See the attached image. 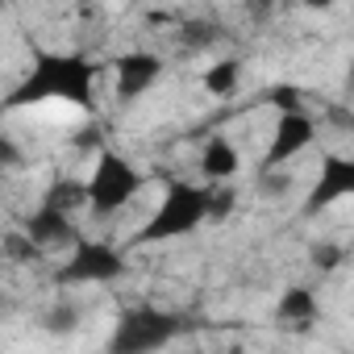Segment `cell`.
I'll list each match as a JSON object with an SVG mask.
<instances>
[{
	"label": "cell",
	"mask_w": 354,
	"mask_h": 354,
	"mask_svg": "<svg viewBox=\"0 0 354 354\" xmlns=\"http://www.w3.org/2000/svg\"><path fill=\"white\" fill-rule=\"evenodd\" d=\"M196 167H201V175H205L209 184H230V180H238V171H242V150H238L234 138L213 133V138L201 142Z\"/></svg>",
	"instance_id": "8fae6325"
},
{
	"label": "cell",
	"mask_w": 354,
	"mask_h": 354,
	"mask_svg": "<svg viewBox=\"0 0 354 354\" xmlns=\"http://www.w3.org/2000/svg\"><path fill=\"white\" fill-rule=\"evenodd\" d=\"M184 329H188V321L180 313H167V308H154V304H133L117 317L109 350L113 354H150V350L171 346Z\"/></svg>",
	"instance_id": "5b68a950"
},
{
	"label": "cell",
	"mask_w": 354,
	"mask_h": 354,
	"mask_svg": "<svg viewBox=\"0 0 354 354\" xmlns=\"http://www.w3.org/2000/svg\"><path fill=\"white\" fill-rule=\"evenodd\" d=\"M346 84L354 88V50H350V67H346Z\"/></svg>",
	"instance_id": "44dd1931"
},
{
	"label": "cell",
	"mask_w": 354,
	"mask_h": 354,
	"mask_svg": "<svg viewBox=\"0 0 354 354\" xmlns=\"http://www.w3.org/2000/svg\"><path fill=\"white\" fill-rule=\"evenodd\" d=\"M96 80H100V63L80 50H34L26 75L5 92L0 109L17 113V109H34V104H71L80 113H92Z\"/></svg>",
	"instance_id": "6da1fadb"
},
{
	"label": "cell",
	"mask_w": 354,
	"mask_h": 354,
	"mask_svg": "<svg viewBox=\"0 0 354 354\" xmlns=\"http://www.w3.org/2000/svg\"><path fill=\"white\" fill-rule=\"evenodd\" d=\"M300 5H304L308 13H329V9L337 5V0H300Z\"/></svg>",
	"instance_id": "ffe728a7"
},
{
	"label": "cell",
	"mask_w": 354,
	"mask_h": 354,
	"mask_svg": "<svg viewBox=\"0 0 354 354\" xmlns=\"http://www.w3.org/2000/svg\"><path fill=\"white\" fill-rule=\"evenodd\" d=\"M180 38H184L188 50H201L205 55V50H213L221 42V26H213L209 17H192V21H184V34Z\"/></svg>",
	"instance_id": "5bb4252c"
},
{
	"label": "cell",
	"mask_w": 354,
	"mask_h": 354,
	"mask_svg": "<svg viewBox=\"0 0 354 354\" xmlns=\"http://www.w3.org/2000/svg\"><path fill=\"white\" fill-rule=\"evenodd\" d=\"M242 5H246V13H250V17L267 21V17L275 13V5H279V0H242Z\"/></svg>",
	"instance_id": "ac0fdd59"
},
{
	"label": "cell",
	"mask_w": 354,
	"mask_h": 354,
	"mask_svg": "<svg viewBox=\"0 0 354 354\" xmlns=\"http://www.w3.org/2000/svg\"><path fill=\"white\" fill-rule=\"evenodd\" d=\"M329 121H333L337 129H346V133H354V117H350L346 109H329Z\"/></svg>",
	"instance_id": "d6986e66"
},
{
	"label": "cell",
	"mask_w": 354,
	"mask_h": 354,
	"mask_svg": "<svg viewBox=\"0 0 354 354\" xmlns=\"http://www.w3.org/2000/svg\"><path fill=\"white\" fill-rule=\"evenodd\" d=\"M167 59L154 50H125L113 59V92L121 104H138L154 92V84L162 80Z\"/></svg>",
	"instance_id": "ba28073f"
},
{
	"label": "cell",
	"mask_w": 354,
	"mask_h": 354,
	"mask_svg": "<svg viewBox=\"0 0 354 354\" xmlns=\"http://www.w3.org/2000/svg\"><path fill=\"white\" fill-rule=\"evenodd\" d=\"M308 259H313V267H317V271H337V267H346V263H350V250H346L342 242H313Z\"/></svg>",
	"instance_id": "9a60e30c"
},
{
	"label": "cell",
	"mask_w": 354,
	"mask_h": 354,
	"mask_svg": "<svg viewBox=\"0 0 354 354\" xmlns=\"http://www.w3.org/2000/svg\"><path fill=\"white\" fill-rule=\"evenodd\" d=\"M75 213H63V209H55V205H38L26 221H21V230L42 246V250H71L75 242H80V230H75V221H71Z\"/></svg>",
	"instance_id": "9c48e42d"
},
{
	"label": "cell",
	"mask_w": 354,
	"mask_h": 354,
	"mask_svg": "<svg viewBox=\"0 0 354 354\" xmlns=\"http://www.w3.org/2000/svg\"><path fill=\"white\" fill-rule=\"evenodd\" d=\"M75 317H80V313H75L71 304H59V308L46 317V329H55V333H63V329H75V325H80Z\"/></svg>",
	"instance_id": "e0dca14e"
},
{
	"label": "cell",
	"mask_w": 354,
	"mask_h": 354,
	"mask_svg": "<svg viewBox=\"0 0 354 354\" xmlns=\"http://www.w3.org/2000/svg\"><path fill=\"white\" fill-rule=\"evenodd\" d=\"M129 275V259L113 242L80 238L55 267V288H109Z\"/></svg>",
	"instance_id": "277c9868"
},
{
	"label": "cell",
	"mask_w": 354,
	"mask_h": 354,
	"mask_svg": "<svg viewBox=\"0 0 354 354\" xmlns=\"http://www.w3.org/2000/svg\"><path fill=\"white\" fill-rule=\"evenodd\" d=\"M242 80H246V63H242L238 55H221V59H213V63L205 67L201 88H205L213 100H234V96L242 92Z\"/></svg>",
	"instance_id": "7c38bea8"
},
{
	"label": "cell",
	"mask_w": 354,
	"mask_h": 354,
	"mask_svg": "<svg viewBox=\"0 0 354 354\" xmlns=\"http://www.w3.org/2000/svg\"><path fill=\"white\" fill-rule=\"evenodd\" d=\"M146 184H150V175L138 162H129L113 146H100L96 162L88 171V213L92 217H117Z\"/></svg>",
	"instance_id": "3957f363"
},
{
	"label": "cell",
	"mask_w": 354,
	"mask_h": 354,
	"mask_svg": "<svg viewBox=\"0 0 354 354\" xmlns=\"http://www.w3.org/2000/svg\"><path fill=\"white\" fill-rule=\"evenodd\" d=\"M267 104H271L275 113H283V109H300V104H304V92H300L296 84L283 80V84H275V88L267 92Z\"/></svg>",
	"instance_id": "2e32d148"
},
{
	"label": "cell",
	"mask_w": 354,
	"mask_h": 354,
	"mask_svg": "<svg viewBox=\"0 0 354 354\" xmlns=\"http://www.w3.org/2000/svg\"><path fill=\"white\" fill-rule=\"evenodd\" d=\"M42 201L55 205V209H63V213H80V209H88V180H75V175H55L50 188L42 192Z\"/></svg>",
	"instance_id": "4fadbf2b"
},
{
	"label": "cell",
	"mask_w": 354,
	"mask_h": 354,
	"mask_svg": "<svg viewBox=\"0 0 354 354\" xmlns=\"http://www.w3.org/2000/svg\"><path fill=\"white\" fill-rule=\"evenodd\" d=\"M321 321V300H317V288H304V283H288L275 300V325L283 333H308L313 325Z\"/></svg>",
	"instance_id": "30bf717a"
},
{
	"label": "cell",
	"mask_w": 354,
	"mask_h": 354,
	"mask_svg": "<svg viewBox=\"0 0 354 354\" xmlns=\"http://www.w3.org/2000/svg\"><path fill=\"white\" fill-rule=\"evenodd\" d=\"M346 201H354V154H337L333 150V154L321 158V167L313 175V188L304 192L300 213L304 217H321V213H329V209H337Z\"/></svg>",
	"instance_id": "52a82bcc"
},
{
	"label": "cell",
	"mask_w": 354,
	"mask_h": 354,
	"mask_svg": "<svg viewBox=\"0 0 354 354\" xmlns=\"http://www.w3.org/2000/svg\"><path fill=\"white\" fill-rule=\"evenodd\" d=\"M317 138H321V125H317V117L308 113V104L275 113V129H271V142H267V150H263V158H259V175L283 171L292 158L308 154V150L317 146Z\"/></svg>",
	"instance_id": "8992f818"
},
{
	"label": "cell",
	"mask_w": 354,
	"mask_h": 354,
	"mask_svg": "<svg viewBox=\"0 0 354 354\" xmlns=\"http://www.w3.org/2000/svg\"><path fill=\"white\" fill-rule=\"evenodd\" d=\"M217 213V184H196V180H167L158 205L150 209V217L133 230L129 246H167L180 242L188 234H196L201 225H209Z\"/></svg>",
	"instance_id": "7a4b0ae2"
}]
</instances>
